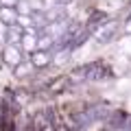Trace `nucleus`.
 I'll use <instances>...</instances> for the list:
<instances>
[{
  "instance_id": "obj_5",
  "label": "nucleus",
  "mask_w": 131,
  "mask_h": 131,
  "mask_svg": "<svg viewBox=\"0 0 131 131\" xmlns=\"http://www.w3.org/2000/svg\"><path fill=\"white\" fill-rule=\"evenodd\" d=\"M5 2V7H11V5H15V0H2Z\"/></svg>"
},
{
  "instance_id": "obj_4",
  "label": "nucleus",
  "mask_w": 131,
  "mask_h": 131,
  "mask_svg": "<svg viewBox=\"0 0 131 131\" xmlns=\"http://www.w3.org/2000/svg\"><path fill=\"white\" fill-rule=\"evenodd\" d=\"M33 63H35V66H46L48 63V52L46 50L35 52V55H33Z\"/></svg>"
},
{
  "instance_id": "obj_6",
  "label": "nucleus",
  "mask_w": 131,
  "mask_h": 131,
  "mask_svg": "<svg viewBox=\"0 0 131 131\" xmlns=\"http://www.w3.org/2000/svg\"><path fill=\"white\" fill-rule=\"evenodd\" d=\"M57 5H68V2H70V0H55Z\"/></svg>"
},
{
  "instance_id": "obj_1",
  "label": "nucleus",
  "mask_w": 131,
  "mask_h": 131,
  "mask_svg": "<svg viewBox=\"0 0 131 131\" xmlns=\"http://www.w3.org/2000/svg\"><path fill=\"white\" fill-rule=\"evenodd\" d=\"M105 77H109V68L105 63H101V61L81 66V68H77L72 72V79H77V81H101Z\"/></svg>"
},
{
  "instance_id": "obj_3",
  "label": "nucleus",
  "mask_w": 131,
  "mask_h": 131,
  "mask_svg": "<svg viewBox=\"0 0 131 131\" xmlns=\"http://www.w3.org/2000/svg\"><path fill=\"white\" fill-rule=\"evenodd\" d=\"M105 20H107V15H105V13H101V11H96V13H94L92 18L88 20V28H90V31L94 33V31H96L98 26H101V24L105 22Z\"/></svg>"
},
{
  "instance_id": "obj_2",
  "label": "nucleus",
  "mask_w": 131,
  "mask_h": 131,
  "mask_svg": "<svg viewBox=\"0 0 131 131\" xmlns=\"http://www.w3.org/2000/svg\"><path fill=\"white\" fill-rule=\"evenodd\" d=\"M116 31H118V26L114 22H107V24H103V26H98L96 31H94L96 42L98 44H109L114 37H116Z\"/></svg>"
}]
</instances>
